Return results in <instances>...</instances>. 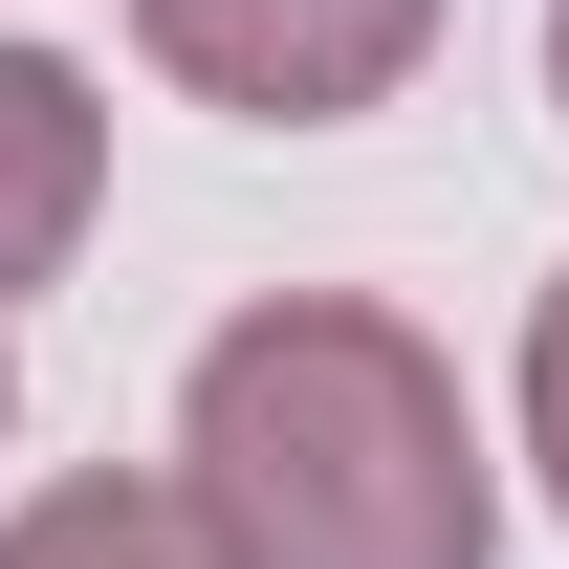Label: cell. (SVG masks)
<instances>
[{
  "mask_svg": "<svg viewBox=\"0 0 569 569\" xmlns=\"http://www.w3.org/2000/svg\"><path fill=\"white\" fill-rule=\"evenodd\" d=\"M176 482H198L219 569H482L503 548V482H482V417L460 372L351 307V284H284L198 351L176 395Z\"/></svg>",
  "mask_w": 569,
  "mask_h": 569,
  "instance_id": "cell-1",
  "label": "cell"
},
{
  "mask_svg": "<svg viewBox=\"0 0 569 569\" xmlns=\"http://www.w3.org/2000/svg\"><path fill=\"white\" fill-rule=\"evenodd\" d=\"M132 44L241 132H351L438 67V0H132Z\"/></svg>",
  "mask_w": 569,
  "mask_h": 569,
  "instance_id": "cell-2",
  "label": "cell"
},
{
  "mask_svg": "<svg viewBox=\"0 0 569 569\" xmlns=\"http://www.w3.org/2000/svg\"><path fill=\"white\" fill-rule=\"evenodd\" d=\"M88 198H110V88L44 67V44H0V307H22V284H67Z\"/></svg>",
  "mask_w": 569,
  "mask_h": 569,
  "instance_id": "cell-3",
  "label": "cell"
},
{
  "mask_svg": "<svg viewBox=\"0 0 569 569\" xmlns=\"http://www.w3.org/2000/svg\"><path fill=\"white\" fill-rule=\"evenodd\" d=\"M0 569H219V526H198V482H44L0 526Z\"/></svg>",
  "mask_w": 569,
  "mask_h": 569,
  "instance_id": "cell-4",
  "label": "cell"
},
{
  "mask_svg": "<svg viewBox=\"0 0 569 569\" xmlns=\"http://www.w3.org/2000/svg\"><path fill=\"white\" fill-rule=\"evenodd\" d=\"M526 460H548V503H569V284L526 307Z\"/></svg>",
  "mask_w": 569,
  "mask_h": 569,
  "instance_id": "cell-5",
  "label": "cell"
},
{
  "mask_svg": "<svg viewBox=\"0 0 569 569\" xmlns=\"http://www.w3.org/2000/svg\"><path fill=\"white\" fill-rule=\"evenodd\" d=\"M548 110H569V0H548Z\"/></svg>",
  "mask_w": 569,
  "mask_h": 569,
  "instance_id": "cell-6",
  "label": "cell"
},
{
  "mask_svg": "<svg viewBox=\"0 0 569 569\" xmlns=\"http://www.w3.org/2000/svg\"><path fill=\"white\" fill-rule=\"evenodd\" d=\"M0 417H22V395H0Z\"/></svg>",
  "mask_w": 569,
  "mask_h": 569,
  "instance_id": "cell-7",
  "label": "cell"
}]
</instances>
